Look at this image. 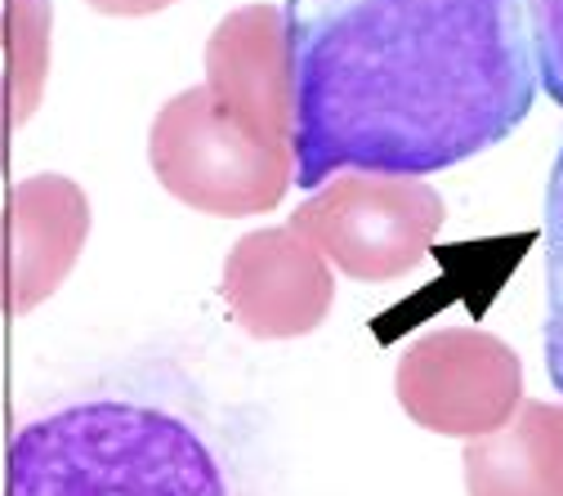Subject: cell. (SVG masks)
I'll return each mask as SVG.
<instances>
[{"label":"cell","instance_id":"5","mask_svg":"<svg viewBox=\"0 0 563 496\" xmlns=\"http://www.w3.org/2000/svg\"><path fill=\"white\" fill-rule=\"evenodd\" d=\"M398 407L430 434L478 439L492 434L523 403L519 353L492 331L443 327L416 335L394 372Z\"/></svg>","mask_w":563,"mask_h":496},{"label":"cell","instance_id":"3","mask_svg":"<svg viewBox=\"0 0 563 496\" xmlns=\"http://www.w3.org/2000/svg\"><path fill=\"white\" fill-rule=\"evenodd\" d=\"M148 166L157 184L201 216H264L291 188V148H268L210 99L206 86L175 95L148 134Z\"/></svg>","mask_w":563,"mask_h":496},{"label":"cell","instance_id":"2","mask_svg":"<svg viewBox=\"0 0 563 496\" xmlns=\"http://www.w3.org/2000/svg\"><path fill=\"white\" fill-rule=\"evenodd\" d=\"M5 496H229V483L184 416L130 398H86L14 434Z\"/></svg>","mask_w":563,"mask_h":496},{"label":"cell","instance_id":"9","mask_svg":"<svg viewBox=\"0 0 563 496\" xmlns=\"http://www.w3.org/2000/svg\"><path fill=\"white\" fill-rule=\"evenodd\" d=\"M461 465L470 496H563V407L523 398L501 430L470 439Z\"/></svg>","mask_w":563,"mask_h":496},{"label":"cell","instance_id":"4","mask_svg":"<svg viewBox=\"0 0 563 496\" xmlns=\"http://www.w3.org/2000/svg\"><path fill=\"white\" fill-rule=\"evenodd\" d=\"M443 216L426 179L344 170L296 210L291 229L354 282H394L430 255Z\"/></svg>","mask_w":563,"mask_h":496},{"label":"cell","instance_id":"11","mask_svg":"<svg viewBox=\"0 0 563 496\" xmlns=\"http://www.w3.org/2000/svg\"><path fill=\"white\" fill-rule=\"evenodd\" d=\"M541 242H545V331H541L545 372H550L554 389L563 394V148H559L550 184H545Z\"/></svg>","mask_w":563,"mask_h":496},{"label":"cell","instance_id":"13","mask_svg":"<svg viewBox=\"0 0 563 496\" xmlns=\"http://www.w3.org/2000/svg\"><path fill=\"white\" fill-rule=\"evenodd\" d=\"M170 5L175 0H90V10L112 14V19H148V14H162Z\"/></svg>","mask_w":563,"mask_h":496},{"label":"cell","instance_id":"6","mask_svg":"<svg viewBox=\"0 0 563 496\" xmlns=\"http://www.w3.org/2000/svg\"><path fill=\"white\" fill-rule=\"evenodd\" d=\"M90 242V197L67 175L19 179L0 206V313L41 309Z\"/></svg>","mask_w":563,"mask_h":496},{"label":"cell","instance_id":"8","mask_svg":"<svg viewBox=\"0 0 563 496\" xmlns=\"http://www.w3.org/2000/svg\"><path fill=\"white\" fill-rule=\"evenodd\" d=\"M206 90L255 144L291 148L296 73L287 14L277 5H242L206 41Z\"/></svg>","mask_w":563,"mask_h":496},{"label":"cell","instance_id":"10","mask_svg":"<svg viewBox=\"0 0 563 496\" xmlns=\"http://www.w3.org/2000/svg\"><path fill=\"white\" fill-rule=\"evenodd\" d=\"M49 32L54 5L49 0H0V49L10 58V95H14V125L32 121L45 99L49 77Z\"/></svg>","mask_w":563,"mask_h":496},{"label":"cell","instance_id":"1","mask_svg":"<svg viewBox=\"0 0 563 496\" xmlns=\"http://www.w3.org/2000/svg\"><path fill=\"white\" fill-rule=\"evenodd\" d=\"M300 188L434 175L506 144L537 103L523 0H287Z\"/></svg>","mask_w":563,"mask_h":496},{"label":"cell","instance_id":"12","mask_svg":"<svg viewBox=\"0 0 563 496\" xmlns=\"http://www.w3.org/2000/svg\"><path fill=\"white\" fill-rule=\"evenodd\" d=\"M532 54H537V81L563 108V0H523Z\"/></svg>","mask_w":563,"mask_h":496},{"label":"cell","instance_id":"7","mask_svg":"<svg viewBox=\"0 0 563 496\" xmlns=\"http://www.w3.org/2000/svg\"><path fill=\"white\" fill-rule=\"evenodd\" d=\"M220 296L246 335L296 340L327 322L335 305V277L291 224H282L255 229L229 251Z\"/></svg>","mask_w":563,"mask_h":496},{"label":"cell","instance_id":"15","mask_svg":"<svg viewBox=\"0 0 563 496\" xmlns=\"http://www.w3.org/2000/svg\"><path fill=\"white\" fill-rule=\"evenodd\" d=\"M559 407H563V403H559Z\"/></svg>","mask_w":563,"mask_h":496},{"label":"cell","instance_id":"14","mask_svg":"<svg viewBox=\"0 0 563 496\" xmlns=\"http://www.w3.org/2000/svg\"><path fill=\"white\" fill-rule=\"evenodd\" d=\"M10 130H14V95H10V77L0 73V170H10Z\"/></svg>","mask_w":563,"mask_h":496}]
</instances>
